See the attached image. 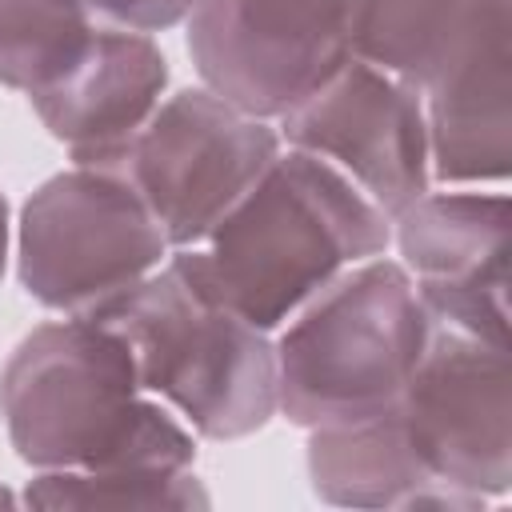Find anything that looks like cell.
Masks as SVG:
<instances>
[{
	"instance_id": "cell-8",
	"label": "cell",
	"mask_w": 512,
	"mask_h": 512,
	"mask_svg": "<svg viewBox=\"0 0 512 512\" xmlns=\"http://www.w3.org/2000/svg\"><path fill=\"white\" fill-rule=\"evenodd\" d=\"M392 404L412 452L440 484L480 500L512 488L508 348L436 324Z\"/></svg>"
},
{
	"instance_id": "cell-18",
	"label": "cell",
	"mask_w": 512,
	"mask_h": 512,
	"mask_svg": "<svg viewBox=\"0 0 512 512\" xmlns=\"http://www.w3.org/2000/svg\"><path fill=\"white\" fill-rule=\"evenodd\" d=\"M4 260H8V200L0 192V276H4Z\"/></svg>"
},
{
	"instance_id": "cell-2",
	"label": "cell",
	"mask_w": 512,
	"mask_h": 512,
	"mask_svg": "<svg viewBox=\"0 0 512 512\" xmlns=\"http://www.w3.org/2000/svg\"><path fill=\"white\" fill-rule=\"evenodd\" d=\"M388 240L392 220L336 164L292 148L276 152L200 256L216 292L268 332Z\"/></svg>"
},
{
	"instance_id": "cell-4",
	"label": "cell",
	"mask_w": 512,
	"mask_h": 512,
	"mask_svg": "<svg viewBox=\"0 0 512 512\" xmlns=\"http://www.w3.org/2000/svg\"><path fill=\"white\" fill-rule=\"evenodd\" d=\"M436 332L416 280L396 260H360L328 280L276 344V408L324 428L388 408Z\"/></svg>"
},
{
	"instance_id": "cell-5",
	"label": "cell",
	"mask_w": 512,
	"mask_h": 512,
	"mask_svg": "<svg viewBox=\"0 0 512 512\" xmlns=\"http://www.w3.org/2000/svg\"><path fill=\"white\" fill-rule=\"evenodd\" d=\"M16 272L32 300L92 316L160 268L168 240L124 172L68 168L20 208Z\"/></svg>"
},
{
	"instance_id": "cell-15",
	"label": "cell",
	"mask_w": 512,
	"mask_h": 512,
	"mask_svg": "<svg viewBox=\"0 0 512 512\" xmlns=\"http://www.w3.org/2000/svg\"><path fill=\"white\" fill-rule=\"evenodd\" d=\"M96 16L80 0H0V84L32 96L88 48Z\"/></svg>"
},
{
	"instance_id": "cell-6",
	"label": "cell",
	"mask_w": 512,
	"mask_h": 512,
	"mask_svg": "<svg viewBox=\"0 0 512 512\" xmlns=\"http://www.w3.org/2000/svg\"><path fill=\"white\" fill-rule=\"evenodd\" d=\"M280 132L208 88H184L156 104L116 172L152 208L176 248H196L276 160Z\"/></svg>"
},
{
	"instance_id": "cell-7",
	"label": "cell",
	"mask_w": 512,
	"mask_h": 512,
	"mask_svg": "<svg viewBox=\"0 0 512 512\" xmlns=\"http://www.w3.org/2000/svg\"><path fill=\"white\" fill-rule=\"evenodd\" d=\"M188 52L208 92L280 120L352 60V0H196Z\"/></svg>"
},
{
	"instance_id": "cell-14",
	"label": "cell",
	"mask_w": 512,
	"mask_h": 512,
	"mask_svg": "<svg viewBox=\"0 0 512 512\" xmlns=\"http://www.w3.org/2000/svg\"><path fill=\"white\" fill-rule=\"evenodd\" d=\"M480 8L484 0H352V56L424 92Z\"/></svg>"
},
{
	"instance_id": "cell-11",
	"label": "cell",
	"mask_w": 512,
	"mask_h": 512,
	"mask_svg": "<svg viewBox=\"0 0 512 512\" xmlns=\"http://www.w3.org/2000/svg\"><path fill=\"white\" fill-rule=\"evenodd\" d=\"M168 88V56L148 32L96 24L80 60L28 104L72 164L112 168L156 112Z\"/></svg>"
},
{
	"instance_id": "cell-17",
	"label": "cell",
	"mask_w": 512,
	"mask_h": 512,
	"mask_svg": "<svg viewBox=\"0 0 512 512\" xmlns=\"http://www.w3.org/2000/svg\"><path fill=\"white\" fill-rule=\"evenodd\" d=\"M96 20H108L112 28L132 32H164L180 20H188L196 0H80Z\"/></svg>"
},
{
	"instance_id": "cell-10",
	"label": "cell",
	"mask_w": 512,
	"mask_h": 512,
	"mask_svg": "<svg viewBox=\"0 0 512 512\" xmlns=\"http://www.w3.org/2000/svg\"><path fill=\"white\" fill-rule=\"evenodd\" d=\"M396 240L440 328L508 348L504 192H424L396 216Z\"/></svg>"
},
{
	"instance_id": "cell-1",
	"label": "cell",
	"mask_w": 512,
	"mask_h": 512,
	"mask_svg": "<svg viewBox=\"0 0 512 512\" xmlns=\"http://www.w3.org/2000/svg\"><path fill=\"white\" fill-rule=\"evenodd\" d=\"M0 416L16 456L40 472H184L192 432L144 396L132 348L100 320L32 328L0 372Z\"/></svg>"
},
{
	"instance_id": "cell-16",
	"label": "cell",
	"mask_w": 512,
	"mask_h": 512,
	"mask_svg": "<svg viewBox=\"0 0 512 512\" xmlns=\"http://www.w3.org/2000/svg\"><path fill=\"white\" fill-rule=\"evenodd\" d=\"M36 508H208V488L184 472H72L52 468L24 492Z\"/></svg>"
},
{
	"instance_id": "cell-12",
	"label": "cell",
	"mask_w": 512,
	"mask_h": 512,
	"mask_svg": "<svg viewBox=\"0 0 512 512\" xmlns=\"http://www.w3.org/2000/svg\"><path fill=\"white\" fill-rule=\"evenodd\" d=\"M428 168L444 184L504 180L512 168V48L508 0H484L456 56L420 92Z\"/></svg>"
},
{
	"instance_id": "cell-3",
	"label": "cell",
	"mask_w": 512,
	"mask_h": 512,
	"mask_svg": "<svg viewBox=\"0 0 512 512\" xmlns=\"http://www.w3.org/2000/svg\"><path fill=\"white\" fill-rule=\"evenodd\" d=\"M88 320L132 348L140 388L164 396L192 432L240 440L272 420L276 348L216 292L200 248H180Z\"/></svg>"
},
{
	"instance_id": "cell-13",
	"label": "cell",
	"mask_w": 512,
	"mask_h": 512,
	"mask_svg": "<svg viewBox=\"0 0 512 512\" xmlns=\"http://www.w3.org/2000/svg\"><path fill=\"white\" fill-rule=\"evenodd\" d=\"M308 480L312 492L340 508H448L472 512L484 500L440 484L412 452L396 404L312 428L308 436Z\"/></svg>"
},
{
	"instance_id": "cell-19",
	"label": "cell",
	"mask_w": 512,
	"mask_h": 512,
	"mask_svg": "<svg viewBox=\"0 0 512 512\" xmlns=\"http://www.w3.org/2000/svg\"><path fill=\"white\" fill-rule=\"evenodd\" d=\"M0 504H12V496H8V492H4V488H0Z\"/></svg>"
},
{
	"instance_id": "cell-9",
	"label": "cell",
	"mask_w": 512,
	"mask_h": 512,
	"mask_svg": "<svg viewBox=\"0 0 512 512\" xmlns=\"http://www.w3.org/2000/svg\"><path fill=\"white\" fill-rule=\"evenodd\" d=\"M280 132L292 148L336 164L388 220L428 192L424 96L356 56L288 108Z\"/></svg>"
}]
</instances>
